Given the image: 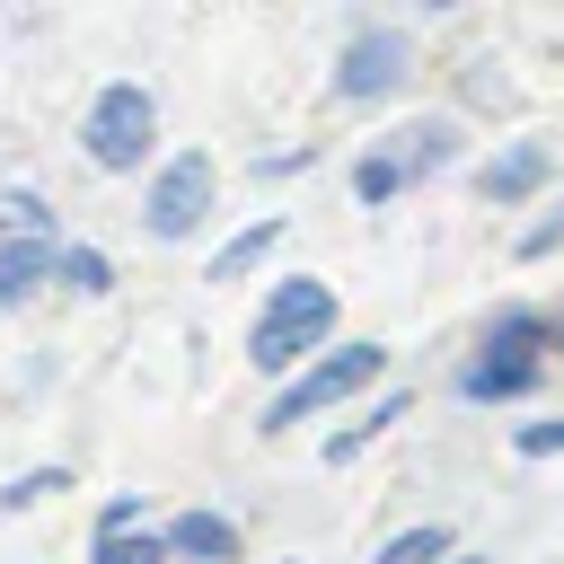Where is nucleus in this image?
Returning <instances> with one entry per match:
<instances>
[{
  "mask_svg": "<svg viewBox=\"0 0 564 564\" xmlns=\"http://www.w3.org/2000/svg\"><path fill=\"white\" fill-rule=\"evenodd\" d=\"M326 326H335V291H326V282H282V291L264 300L256 335H247V361L282 370V361H300V352H308Z\"/></svg>",
  "mask_w": 564,
  "mask_h": 564,
  "instance_id": "obj_1",
  "label": "nucleus"
},
{
  "mask_svg": "<svg viewBox=\"0 0 564 564\" xmlns=\"http://www.w3.org/2000/svg\"><path fill=\"white\" fill-rule=\"evenodd\" d=\"M538 344H546V326H538L529 308H511V317L485 335V352L467 361L458 388H467V397H520V388L538 379Z\"/></svg>",
  "mask_w": 564,
  "mask_h": 564,
  "instance_id": "obj_2",
  "label": "nucleus"
},
{
  "mask_svg": "<svg viewBox=\"0 0 564 564\" xmlns=\"http://www.w3.org/2000/svg\"><path fill=\"white\" fill-rule=\"evenodd\" d=\"M150 132H159V106H150L141 88H106V97L88 106V159H97V167H132V159L150 150Z\"/></svg>",
  "mask_w": 564,
  "mask_h": 564,
  "instance_id": "obj_3",
  "label": "nucleus"
},
{
  "mask_svg": "<svg viewBox=\"0 0 564 564\" xmlns=\"http://www.w3.org/2000/svg\"><path fill=\"white\" fill-rule=\"evenodd\" d=\"M379 361H388L379 344H352V352H335V361H317V370H308L300 388H282V405H273L264 423L282 432V423H300V414H317V405H335V397H352V388H370V379H379Z\"/></svg>",
  "mask_w": 564,
  "mask_h": 564,
  "instance_id": "obj_4",
  "label": "nucleus"
},
{
  "mask_svg": "<svg viewBox=\"0 0 564 564\" xmlns=\"http://www.w3.org/2000/svg\"><path fill=\"white\" fill-rule=\"evenodd\" d=\"M203 212H212V159L185 150V159L159 176V194H150V229H159V238H185Z\"/></svg>",
  "mask_w": 564,
  "mask_h": 564,
  "instance_id": "obj_5",
  "label": "nucleus"
},
{
  "mask_svg": "<svg viewBox=\"0 0 564 564\" xmlns=\"http://www.w3.org/2000/svg\"><path fill=\"white\" fill-rule=\"evenodd\" d=\"M441 159H449V123H423V132H397V150L361 159V176H352V185H361V194L379 203V194H397V185H405L414 167H441Z\"/></svg>",
  "mask_w": 564,
  "mask_h": 564,
  "instance_id": "obj_6",
  "label": "nucleus"
},
{
  "mask_svg": "<svg viewBox=\"0 0 564 564\" xmlns=\"http://www.w3.org/2000/svg\"><path fill=\"white\" fill-rule=\"evenodd\" d=\"M44 273H53V238H44V212L26 203L18 238H0V300H26V291H35Z\"/></svg>",
  "mask_w": 564,
  "mask_h": 564,
  "instance_id": "obj_7",
  "label": "nucleus"
},
{
  "mask_svg": "<svg viewBox=\"0 0 564 564\" xmlns=\"http://www.w3.org/2000/svg\"><path fill=\"white\" fill-rule=\"evenodd\" d=\"M397 70H405V44L397 35H361L344 53V97H379V88H397Z\"/></svg>",
  "mask_w": 564,
  "mask_h": 564,
  "instance_id": "obj_8",
  "label": "nucleus"
},
{
  "mask_svg": "<svg viewBox=\"0 0 564 564\" xmlns=\"http://www.w3.org/2000/svg\"><path fill=\"white\" fill-rule=\"evenodd\" d=\"M97 564H159V538L141 529V502H106V520H97Z\"/></svg>",
  "mask_w": 564,
  "mask_h": 564,
  "instance_id": "obj_9",
  "label": "nucleus"
},
{
  "mask_svg": "<svg viewBox=\"0 0 564 564\" xmlns=\"http://www.w3.org/2000/svg\"><path fill=\"white\" fill-rule=\"evenodd\" d=\"M476 185H485V203H520L529 185H546V150H538V141H520V150H502Z\"/></svg>",
  "mask_w": 564,
  "mask_h": 564,
  "instance_id": "obj_10",
  "label": "nucleus"
},
{
  "mask_svg": "<svg viewBox=\"0 0 564 564\" xmlns=\"http://www.w3.org/2000/svg\"><path fill=\"white\" fill-rule=\"evenodd\" d=\"M167 546H176V555H194V564H229V555H238V529H229L220 511H185Z\"/></svg>",
  "mask_w": 564,
  "mask_h": 564,
  "instance_id": "obj_11",
  "label": "nucleus"
},
{
  "mask_svg": "<svg viewBox=\"0 0 564 564\" xmlns=\"http://www.w3.org/2000/svg\"><path fill=\"white\" fill-rule=\"evenodd\" d=\"M53 282H70V291H106V256H97V247H53Z\"/></svg>",
  "mask_w": 564,
  "mask_h": 564,
  "instance_id": "obj_12",
  "label": "nucleus"
},
{
  "mask_svg": "<svg viewBox=\"0 0 564 564\" xmlns=\"http://www.w3.org/2000/svg\"><path fill=\"white\" fill-rule=\"evenodd\" d=\"M273 238H282V229H273V220H264V229H247V238H229V247H220V264H212V273H247V264H256V256H264V247H273Z\"/></svg>",
  "mask_w": 564,
  "mask_h": 564,
  "instance_id": "obj_13",
  "label": "nucleus"
},
{
  "mask_svg": "<svg viewBox=\"0 0 564 564\" xmlns=\"http://www.w3.org/2000/svg\"><path fill=\"white\" fill-rule=\"evenodd\" d=\"M441 546H449V529H414V538H397V546H388L379 564H432Z\"/></svg>",
  "mask_w": 564,
  "mask_h": 564,
  "instance_id": "obj_14",
  "label": "nucleus"
},
{
  "mask_svg": "<svg viewBox=\"0 0 564 564\" xmlns=\"http://www.w3.org/2000/svg\"><path fill=\"white\" fill-rule=\"evenodd\" d=\"M546 449H564V423H520V458H546Z\"/></svg>",
  "mask_w": 564,
  "mask_h": 564,
  "instance_id": "obj_15",
  "label": "nucleus"
}]
</instances>
